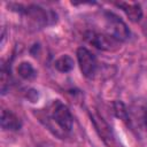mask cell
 I'll use <instances>...</instances> for the list:
<instances>
[{
    "instance_id": "11",
    "label": "cell",
    "mask_w": 147,
    "mask_h": 147,
    "mask_svg": "<svg viewBox=\"0 0 147 147\" xmlns=\"http://www.w3.org/2000/svg\"><path fill=\"white\" fill-rule=\"evenodd\" d=\"M145 122H146V125H147V109L145 111Z\"/></svg>"
},
{
    "instance_id": "5",
    "label": "cell",
    "mask_w": 147,
    "mask_h": 147,
    "mask_svg": "<svg viewBox=\"0 0 147 147\" xmlns=\"http://www.w3.org/2000/svg\"><path fill=\"white\" fill-rule=\"evenodd\" d=\"M1 126L7 131H17L22 126L21 119L10 110L3 109L1 113Z\"/></svg>"
},
{
    "instance_id": "10",
    "label": "cell",
    "mask_w": 147,
    "mask_h": 147,
    "mask_svg": "<svg viewBox=\"0 0 147 147\" xmlns=\"http://www.w3.org/2000/svg\"><path fill=\"white\" fill-rule=\"evenodd\" d=\"M114 110H115V114L117 117L123 118V119L126 118V109H125V106L121 101L114 102Z\"/></svg>"
},
{
    "instance_id": "6",
    "label": "cell",
    "mask_w": 147,
    "mask_h": 147,
    "mask_svg": "<svg viewBox=\"0 0 147 147\" xmlns=\"http://www.w3.org/2000/svg\"><path fill=\"white\" fill-rule=\"evenodd\" d=\"M117 6L126 14V16L132 22H139L142 17V9L138 3H127V2H119Z\"/></svg>"
},
{
    "instance_id": "3",
    "label": "cell",
    "mask_w": 147,
    "mask_h": 147,
    "mask_svg": "<svg viewBox=\"0 0 147 147\" xmlns=\"http://www.w3.org/2000/svg\"><path fill=\"white\" fill-rule=\"evenodd\" d=\"M77 60L80 71L85 77H92L98 68V62L93 53H91L85 47H79L77 49Z\"/></svg>"
},
{
    "instance_id": "8",
    "label": "cell",
    "mask_w": 147,
    "mask_h": 147,
    "mask_svg": "<svg viewBox=\"0 0 147 147\" xmlns=\"http://www.w3.org/2000/svg\"><path fill=\"white\" fill-rule=\"evenodd\" d=\"M17 72L23 79H32L36 77V70L29 62H21L17 67Z\"/></svg>"
},
{
    "instance_id": "9",
    "label": "cell",
    "mask_w": 147,
    "mask_h": 147,
    "mask_svg": "<svg viewBox=\"0 0 147 147\" xmlns=\"http://www.w3.org/2000/svg\"><path fill=\"white\" fill-rule=\"evenodd\" d=\"M9 84H10L9 72L6 71L5 69H2L1 70V94L7 93V91L9 90Z\"/></svg>"
},
{
    "instance_id": "4",
    "label": "cell",
    "mask_w": 147,
    "mask_h": 147,
    "mask_svg": "<svg viewBox=\"0 0 147 147\" xmlns=\"http://www.w3.org/2000/svg\"><path fill=\"white\" fill-rule=\"evenodd\" d=\"M87 36H88L87 37L88 41L92 45H94L96 48L102 49V51H113L118 45V41L115 40L114 38H111L110 36H108L107 33L102 34V33L90 32Z\"/></svg>"
},
{
    "instance_id": "2",
    "label": "cell",
    "mask_w": 147,
    "mask_h": 147,
    "mask_svg": "<svg viewBox=\"0 0 147 147\" xmlns=\"http://www.w3.org/2000/svg\"><path fill=\"white\" fill-rule=\"evenodd\" d=\"M106 33L114 38L115 40L124 41L130 37V30L127 25L116 15L107 13L106 16Z\"/></svg>"
},
{
    "instance_id": "7",
    "label": "cell",
    "mask_w": 147,
    "mask_h": 147,
    "mask_svg": "<svg viewBox=\"0 0 147 147\" xmlns=\"http://www.w3.org/2000/svg\"><path fill=\"white\" fill-rule=\"evenodd\" d=\"M54 65L61 72H69V71L72 70V68L75 65V62H74V60H72L71 56H69V55H62V56H60L55 61Z\"/></svg>"
},
{
    "instance_id": "1",
    "label": "cell",
    "mask_w": 147,
    "mask_h": 147,
    "mask_svg": "<svg viewBox=\"0 0 147 147\" xmlns=\"http://www.w3.org/2000/svg\"><path fill=\"white\" fill-rule=\"evenodd\" d=\"M47 123L54 133L56 129L57 134L60 131L65 134L71 131L74 119L69 108L63 102L55 100L52 102L49 109L47 110Z\"/></svg>"
}]
</instances>
